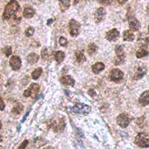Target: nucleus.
I'll return each instance as SVG.
<instances>
[{
  "instance_id": "nucleus-1",
  "label": "nucleus",
  "mask_w": 149,
  "mask_h": 149,
  "mask_svg": "<svg viewBox=\"0 0 149 149\" xmlns=\"http://www.w3.org/2000/svg\"><path fill=\"white\" fill-rule=\"evenodd\" d=\"M19 9V5L18 2L15 0H11L7 5L5 6V10H4L3 14H2V18L5 20H8L12 17V16L14 15L15 13H17Z\"/></svg>"
},
{
  "instance_id": "nucleus-2",
  "label": "nucleus",
  "mask_w": 149,
  "mask_h": 149,
  "mask_svg": "<svg viewBox=\"0 0 149 149\" xmlns=\"http://www.w3.org/2000/svg\"><path fill=\"white\" fill-rule=\"evenodd\" d=\"M134 143L141 148L149 147V134L146 133H139L135 137Z\"/></svg>"
},
{
  "instance_id": "nucleus-3",
  "label": "nucleus",
  "mask_w": 149,
  "mask_h": 149,
  "mask_svg": "<svg viewBox=\"0 0 149 149\" xmlns=\"http://www.w3.org/2000/svg\"><path fill=\"white\" fill-rule=\"evenodd\" d=\"M65 119L63 117H59L58 119H54L52 120L51 126L52 128L54 130V132L61 133L64 130L65 127Z\"/></svg>"
},
{
  "instance_id": "nucleus-4",
  "label": "nucleus",
  "mask_w": 149,
  "mask_h": 149,
  "mask_svg": "<svg viewBox=\"0 0 149 149\" xmlns=\"http://www.w3.org/2000/svg\"><path fill=\"white\" fill-rule=\"evenodd\" d=\"M72 111L74 113L81 114V115H87L91 111V107L85 104H77L72 108Z\"/></svg>"
},
{
  "instance_id": "nucleus-5",
  "label": "nucleus",
  "mask_w": 149,
  "mask_h": 149,
  "mask_svg": "<svg viewBox=\"0 0 149 149\" xmlns=\"http://www.w3.org/2000/svg\"><path fill=\"white\" fill-rule=\"evenodd\" d=\"M69 30L72 37H77L81 31V24L75 19H70L69 22Z\"/></svg>"
},
{
  "instance_id": "nucleus-6",
  "label": "nucleus",
  "mask_w": 149,
  "mask_h": 149,
  "mask_svg": "<svg viewBox=\"0 0 149 149\" xmlns=\"http://www.w3.org/2000/svg\"><path fill=\"white\" fill-rule=\"evenodd\" d=\"M40 90V85L38 84L33 83L30 85L29 88L24 92L23 95L25 97H31V98H34L37 95V93Z\"/></svg>"
},
{
  "instance_id": "nucleus-7",
  "label": "nucleus",
  "mask_w": 149,
  "mask_h": 149,
  "mask_svg": "<svg viewBox=\"0 0 149 149\" xmlns=\"http://www.w3.org/2000/svg\"><path fill=\"white\" fill-rule=\"evenodd\" d=\"M123 77L124 73L119 69H113L110 71V75H109L110 81L114 82L120 81L123 79Z\"/></svg>"
},
{
  "instance_id": "nucleus-8",
  "label": "nucleus",
  "mask_w": 149,
  "mask_h": 149,
  "mask_svg": "<svg viewBox=\"0 0 149 149\" xmlns=\"http://www.w3.org/2000/svg\"><path fill=\"white\" fill-rule=\"evenodd\" d=\"M116 122L119 126L122 128H125L129 125V123L130 122V119L129 118L128 115L127 113H121L117 116Z\"/></svg>"
},
{
  "instance_id": "nucleus-9",
  "label": "nucleus",
  "mask_w": 149,
  "mask_h": 149,
  "mask_svg": "<svg viewBox=\"0 0 149 149\" xmlns=\"http://www.w3.org/2000/svg\"><path fill=\"white\" fill-rule=\"evenodd\" d=\"M147 72V69L145 66H138L134 70L132 73V78L134 80H139L144 76Z\"/></svg>"
},
{
  "instance_id": "nucleus-10",
  "label": "nucleus",
  "mask_w": 149,
  "mask_h": 149,
  "mask_svg": "<svg viewBox=\"0 0 149 149\" xmlns=\"http://www.w3.org/2000/svg\"><path fill=\"white\" fill-rule=\"evenodd\" d=\"M106 10L104 8H98L95 10V14H94V19H95L96 23H100L102 21L104 20L106 15Z\"/></svg>"
},
{
  "instance_id": "nucleus-11",
  "label": "nucleus",
  "mask_w": 149,
  "mask_h": 149,
  "mask_svg": "<svg viewBox=\"0 0 149 149\" xmlns=\"http://www.w3.org/2000/svg\"><path fill=\"white\" fill-rule=\"evenodd\" d=\"M10 67L14 70H18L20 69L21 66H22V61L19 57L17 55L12 56L10 58V61H9Z\"/></svg>"
},
{
  "instance_id": "nucleus-12",
  "label": "nucleus",
  "mask_w": 149,
  "mask_h": 149,
  "mask_svg": "<svg viewBox=\"0 0 149 149\" xmlns=\"http://www.w3.org/2000/svg\"><path fill=\"white\" fill-rule=\"evenodd\" d=\"M120 36V33L116 29H113L106 33V39L108 41H116Z\"/></svg>"
},
{
  "instance_id": "nucleus-13",
  "label": "nucleus",
  "mask_w": 149,
  "mask_h": 149,
  "mask_svg": "<svg viewBox=\"0 0 149 149\" xmlns=\"http://www.w3.org/2000/svg\"><path fill=\"white\" fill-rule=\"evenodd\" d=\"M128 23L130 30L134 31H137L141 28L140 22L137 19H136L135 17H130L129 19Z\"/></svg>"
},
{
  "instance_id": "nucleus-14",
  "label": "nucleus",
  "mask_w": 149,
  "mask_h": 149,
  "mask_svg": "<svg viewBox=\"0 0 149 149\" xmlns=\"http://www.w3.org/2000/svg\"><path fill=\"white\" fill-rule=\"evenodd\" d=\"M139 102L142 106H146L149 104V90L145 91L141 94L139 98Z\"/></svg>"
},
{
  "instance_id": "nucleus-15",
  "label": "nucleus",
  "mask_w": 149,
  "mask_h": 149,
  "mask_svg": "<svg viewBox=\"0 0 149 149\" xmlns=\"http://www.w3.org/2000/svg\"><path fill=\"white\" fill-rule=\"evenodd\" d=\"M61 82L62 84L66 85V86H74V80L70 75H65L61 78Z\"/></svg>"
},
{
  "instance_id": "nucleus-16",
  "label": "nucleus",
  "mask_w": 149,
  "mask_h": 149,
  "mask_svg": "<svg viewBox=\"0 0 149 149\" xmlns=\"http://www.w3.org/2000/svg\"><path fill=\"white\" fill-rule=\"evenodd\" d=\"M74 58H75L76 62L78 63H83L86 61V58L83 52L80 51V50H77L75 52V53H74Z\"/></svg>"
},
{
  "instance_id": "nucleus-17",
  "label": "nucleus",
  "mask_w": 149,
  "mask_h": 149,
  "mask_svg": "<svg viewBox=\"0 0 149 149\" xmlns=\"http://www.w3.org/2000/svg\"><path fill=\"white\" fill-rule=\"evenodd\" d=\"M105 67V65L102 62H97L92 66V70L95 74H98L101 72L103 71Z\"/></svg>"
},
{
  "instance_id": "nucleus-18",
  "label": "nucleus",
  "mask_w": 149,
  "mask_h": 149,
  "mask_svg": "<svg viewBox=\"0 0 149 149\" xmlns=\"http://www.w3.org/2000/svg\"><path fill=\"white\" fill-rule=\"evenodd\" d=\"M40 56L36 53H30L29 55L26 57V61H28V63L30 64H34L36 63L37 61H39Z\"/></svg>"
},
{
  "instance_id": "nucleus-19",
  "label": "nucleus",
  "mask_w": 149,
  "mask_h": 149,
  "mask_svg": "<svg viewBox=\"0 0 149 149\" xmlns=\"http://www.w3.org/2000/svg\"><path fill=\"white\" fill-rule=\"evenodd\" d=\"M135 39V36L134 33L131 31H125L123 33V40L125 41H128V42H132Z\"/></svg>"
},
{
  "instance_id": "nucleus-20",
  "label": "nucleus",
  "mask_w": 149,
  "mask_h": 149,
  "mask_svg": "<svg viewBox=\"0 0 149 149\" xmlns=\"http://www.w3.org/2000/svg\"><path fill=\"white\" fill-rule=\"evenodd\" d=\"M58 2H59L60 8L62 12H65L70 8V0H58Z\"/></svg>"
},
{
  "instance_id": "nucleus-21",
  "label": "nucleus",
  "mask_w": 149,
  "mask_h": 149,
  "mask_svg": "<svg viewBox=\"0 0 149 149\" xmlns=\"http://www.w3.org/2000/svg\"><path fill=\"white\" fill-rule=\"evenodd\" d=\"M34 14H35V11H34V9L31 7H26L23 10V13H22V15L26 19H30L31 17H34Z\"/></svg>"
},
{
  "instance_id": "nucleus-22",
  "label": "nucleus",
  "mask_w": 149,
  "mask_h": 149,
  "mask_svg": "<svg viewBox=\"0 0 149 149\" xmlns=\"http://www.w3.org/2000/svg\"><path fill=\"white\" fill-rule=\"evenodd\" d=\"M23 105L20 103H17V104L14 107V108L12 109V113L15 116H18L21 113L23 110Z\"/></svg>"
},
{
  "instance_id": "nucleus-23",
  "label": "nucleus",
  "mask_w": 149,
  "mask_h": 149,
  "mask_svg": "<svg viewBox=\"0 0 149 149\" xmlns=\"http://www.w3.org/2000/svg\"><path fill=\"white\" fill-rule=\"evenodd\" d=\"M97 51H98V46L95 43H90L87 46V53L89 54V55H94L96 54Z\"/></svg>"
},
{
  "instance_id": "nucleus-24",
  "label": "nucleus",
  "mask_w": 149,
  "mask_h": 149,
  "mask_svg": "<svg viewBox=\"0 0 149 149\" xmlns=\"http://www.w3.org/2000/svg\"><path fill=\"white\" fill-rule=\"evenodd\" d=\"M137 43L141 47H147L149 44V37L146 36L144 37H139L138 39Z\"/></svg>"
},
{
  "instance_id": "nucleus-25",
  "label": "nucleus",
  "mask_w": 149,
  "mask_h": 149,
  "mask_svg": "<svg viewBox=\"0 0 149 149\" xmlns=\"http://www.w3.org/2000/svg\"><path fill=\"white\" fill-rule=\"evenodd\" d=\"M65 58V53L62 51H58L54 54V59L58 63H62Z\"/></svg>"
},
{
  "instance_id": "nucleus-26",
  "label": "nucleus",
  "mask_w": 149,
  "mask_h": 149,
  "mask_svg": "<svg viewBox=\"0 0 149 149\" xmlns=\"http://www.w3.org/2000/svg\"><path fill=\"white\" fill-rule=\"evenodd\" d=\"M42 73V69L41 67L37 68L35 70H34V72L31 74V77L34 80H37L40 78L41 74Z\"/></svg>"
},
{
  "instance_id": "nucleus-27",
  "label": "nucleus",
  "mask_w": 149,
  "mask_h": 149,
  "mask_svg": "<svg viewBox=\"0 0 149 149\" xmlns=\"http://www.w3.org/2000/svg\"><path fill=\"white\" fill-rule=\"evenodd\" d=\"M149 55V52L146 51V49H141L139 50H138L136 53V58H144V57H146V56Z\"/></svg>"
},
{
  "instance_id": "nucleus-28",
  "label": "nucleus",
  "mask_w": 149,
  "mask_h": 149,
  "mask_svg": "<svg viewBox=\"0 0 149 149\" xmlns=\"http://www.w3.org/2000/svg\"><path fill=\"white\" fill-rule=\"evenodd\" d=\"M115 51L117 56L125 55L124 53V46L122 45H117L115 48Z\"/></svg>"
},
{
  "instance_id": "nucleus-29",
  "label": "nucleus",
  "mask_w": 149,
  "mask_h": 149,
  "mask_svg": "<svg viewBox=\"0 0 149 149\" xmlns=\"http://www.w3.org/2000/svg\"><path fill=\"white\" fill-rule=\"evenodd\" d=\"M125 60V55L117 56L116 58L115 59V61H114V63H115V65L119 66V65H121L122 64V63H124Z\"/></svg>"
},
{
  "instance_id": "nucleus-30",
  "label": "nucleus",
  "mask_w": 149,
  "mask_h": 149,
  "mask_svg": "<svg viewBox=\"0 0 149 149\" xmlns=\"http://www.w3.org/2000/svg\"><path fill=\"white\" fill-rule=\"evenodd\" d=\"M49 51H48V49L46 48H43L42 49V51H41V57H42V59L43 61H46L49 58Z\"/></svg>"
},
{
  "instance_id": "nucleus-31",
  "label": "nucleus",
  "mask_w": 149,
  "mask_h": 149,
  "mask_svg": "<svg viewBox=\"0 0 149 149\" xmlns=\"http://www.w3.org/2000/svg\"><path fill=\"white\" fill-rule=\"evenodd\" d=\"M25 33H26V35L27 37H31L34 33V29L33 27H31V26H30V27H29L26 29Z\"/></svg>"
},
{
  "instance_id": "nucleus-32",
  "label": "nucleus",
  "mask_w": 149,
  "mask_h": 149,
  "mask_svg": "<svg viewBox=\"0 0 149 149\" xmlns=\"http://www.w3.org/2000/svg\"><path fill=\"white\" fill-rule=\"evenodd\" d=\"M3 52L6 57H9L12 53L11 47H10V46H6V47L3 49Z\"/></svg>"
},
{
  "instance_id": "nucleus-33",
  "label": "nucleus",
  "mask_w": 149,
  "mask_h": 149,
  "mask_svg": "<svg viewBox=\"0 0 149 149\" xmlns=\"http://www.w3.org/2000/svg\"><path fill=\"white\" fill-rule=\"evenodd\" d=\"M59 43H60V45H61V46H66V45H67V43H68V41H67V40L65 38V37H60V39H59Z\"/></svg>"
},
{
  "instance_id": "nucleus-34",
  "label": "nucleus",
  "mask_w": 149,
  "mask_h": 149,
  "mask_svg": "<svg viewBox=\"0 0 149 149\" xmlns=\"http://www.w3.org/2000/svg\"><path fill=\"white\" fill-rule=\"evenodd\" d=\"M97 1L103 5H109L113 2V0H97Z\"/></svg>"
},
{
  "instance_id": "nucleus-35",
  "label": "nucleus",
  "mask_w": 149,
  "mask_h": 149,
  "mask_svg": "<svg viewBox=\"0 0 149 149\" xmlns=\"http://www.w3.org/2000/svg\"><path fill=\"white\" fill-rule=\"evenodd\" d=\"M28 145H29V141H28L27 139H26V140H24L23 142H22V143L20 145V146L19 147L18 149H26V147L28 146Z\"/></svg>"
},
{
  "instance_id": "nucleus-36",
  "label": "nucleus",
  "mask_w": 149,
  "mask_h": 149,
  "mask_svg": "<svg viewBox=\"0 0 149 149\" xmlns=\"http://www.w3.org/2000/svg\"><path fill=\"white\" fill-rule=\"evenodd\" d=\"M5 107V104L4 103L3 100H2V97L0 96V110H4Z\"/></svg>"
},
{
  "instance_id": "nucleus-37",
  "label": "nucleus",
  "mask_w": 149,
  "mask_h": 149,
  "mask_svg": "<svg viewBox=\"0 0 149 149\" xmlns=\"http://www.w3.org/2000/svg\"><path fill=\"white\" fill-rule=\"evenodd\" d=\"M116 1L119 4H120V5H123V4L126 3L127 2V0H116Z\"/></svg>"
},
{
  "instance_id": "nucleus-38",
  "label": "nucleus",
  "mask_w": 149,
  "mask_h": 149,
  "mask_svg": "<svg viewBox=\"0 0 149 149\" xmlns=\"http://www.w3.org/2000/svg\"><path fill=\"white\" fill-rule=\"evenodd\" d=\"M43 149H58V148H55L52 147V146H47V147L44 148Z\"/></svg>"
},
{
  "instance_id": "nucleus-39",
  "label": "nucleus",
  "mask_w": 149,
  "mask_h": 149,
  "mask_svg": "<svg viewBox=\"0 0 149 149\" xmlns=\"http://www.w3.org/2000/svg\"><path fill=\"white\" fill-rule=\"evenodd\" d=\"M51 22H52H52H53V19H49V20H48V22H47L48 26H49Z\"/></svg>"
},
{
  "instance_id": "nucleus-40",
  "label": "nucleus",
  "mask_w": 149,
  "mask_h": 149,
  "mask_svg": "<svg viewBox=\"0 0 149 149\" xmlns=\"http://www.w3.org/2000/svg\"><path fill=\"white\" fill-rule=\"evenodd\" d=\"M29 113H26V115H25V116H24L23 119H22V122H25V120H26V117H27V116L29 115Z\"/></svg>"
},
{
  "instance_id": "nucleus-41",
  "label": "nucleus",
  "mask_w": 149,
  "mask_h": 149,
  "mask_svg": "<svg viewBox=\"0 0 149 149\" xmlns=\"http://www.w3.org/2000/svg\"><path fill=\"white\" fill-rule=\"evenodd\" d=\"M146 10H147V14L149 15V5H148L147 9H146Z\"/></svg>"
},
{
  "instance_id": "nucleus-42",
  "label": "nucleus",
  "mask_w": 149,
  "mask_h": 149,
  "mask_svg": "<svg viewBox=\"0 0 149 149\" xmlns=\"http://www.w3.org/2000/svg\"><path fill=\"white\" fill-rule=\"evenodd\" d=\"M1 127H2V122L0 121V129H1Z\"/></svg>"
},
{
  "instance_id": "nucleus-43",
  "label": "nucleus",
  "mask_w": 149,
  "mask_h": 149,
  "mask_svg": "<svg viewBox=\"0 0 149 149\" xmlns=\"http://www.w3.org/2000/svg\"><path fill=\"white\" fill-rule=\"evenodd\" d=\"M148 31H149V26H148Z\"/></svg>"
},
{
  "instance_id": "nucleus-44",
  "label": "nucleus",
  "mask_w": 149,
  "mask_h": 149,
  "mask_svg": "<svg viewBox=\"0 0 149 149\" xmlns=\"http://www.w3.org/2000/svg\"><path fill=\"white\" fill-rule=\"evenodd\" d=\"M0 78H1V76H0Z\"/></svg>"
}]
</instances>
